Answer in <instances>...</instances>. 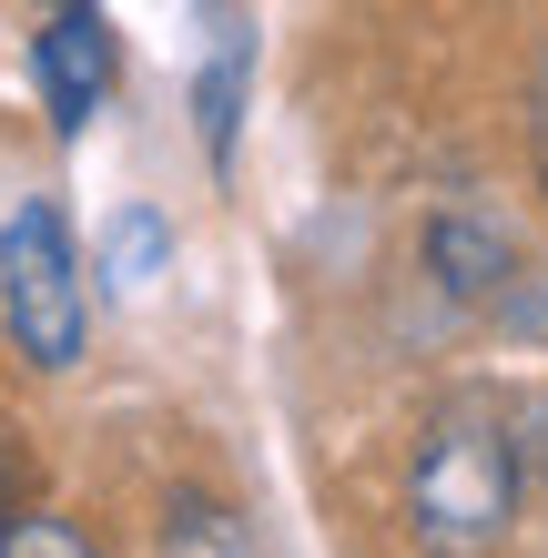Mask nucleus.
I'll return each instance as SVG.
<instances>
[{
  "label": "nucleus",
  "mask_w": 548,
  "mask_h": 558,
  "mask_svg": "<svg viewBox=\"0 0 548 558\" xmlns=\"http://www.w3.org/2000/svg\"><path fill=\"white\" fill-rule=\"evenodd\" d=\"M528 416L498 386H458L406 447V538L427 558H498L528 498Z\"/></svg>",
  "instance_id": "obj_1"
},
{
  "label": "nucleus",
  "mask_w": 548,
  "mask_h": 558,
  "mask_svg": "<svg viewBox=\"0 0 548 558\" xmlns=\"http://www.w3.org/2000/svg\"><path fill=\"white\" fill-rule=\"evenodd\" d=\"M0 325H11V355L21 366H82L92 345V275H82V234L51 193H21L0 214Z\"/></svg>",
  "instance_id": "obj_2"
},
{
  "label": "nucleus",
  "mask_w": 548,
  "mask_h": 558,
  "mask_svg": "<svg viewBox=\"0 0 548 558\" xmlns=\"http://www.w3.org/2000/svg\"><path fill=\"white\" fill-rule=\"evenodd\" d=\"M427 275L458 294L467 315L519 325V336H548V275L498 234L488 214H437V223H427Z\"/></svg>",
  "instance_id": "obj_3"
},
{
  "label": "nucleus",
  "mask_w": 548,
  "mask_h": 558,
  "mask_svg": "<svg viewBox=\"0 0 548 558\" xmlns=\"http://www.w3.org/2000/svg\"><path fill=\"white\" fill-rule=\"evenodd\" d=\"M31 82H41V112L61 143L92 133V112L112 102V11L92 0V11H41L31 31Z\"/></svg>",
  "instance_id": "obj_4"
},
{
  "label": "nucleus",
  "mask_w": 548,
  "mask_h": 558,
  "mask_svg": "<svg viewBox=\"0 0 548 558\" xmlns=\"http://www.w3.org/2000/svg\"><path fill=\"white\" fill-rule=\"evenodd\" d=\"M244 92H254V21L223 0V11H214V41H204V72H193V122H204V162H214V173L234 162Z\"/></svg>",
  "instance_id": "obj_5"
},
{
  "label": "nucleus",
  "mask_w": 548,
  "mask_h": 558,
  "mask_svg": "<svg viewBox=\"0 0 548 558\" xmlns=\"http://www.w3.org/2000/svg\"><path fill=\"white\" fill-rule=\"evenodd\" d=\"M153 548H163V558H265V548H254V529H244V508H223L214 487H173Z\"/></svg>",
  "instance_id": "obj_6"
},
{
  "label": "nucleus",
  "mask_w": 548,
  "mask_h": 558,
  "mask_svg": "<svg viewBox=\"0 0 548 558\" xmlns=\"http://www.w3.org/2000/svg\"><path fill=\"white\" fill-rule=\"evenodd\" d=\"M163 265H173V223L153 214V204H122V214L102 223V275H112L122 294H143Z\"/></svg>",
  "instance_id": "obj_7"
},
{
  "label": "nucleus",
  "mask_w": 548,
  "mask_h": 558,
  "mask_svg": "<svg viewBox=\"0 0 548 558\" xmlns=\"http://www.w3.org/2000/svg\"><path fill=\"white\" fill-rule=\"evenodd\" d=\"M0 558H102L72 518H11V538H0Z\"/></svg>",
  "instance_id": "obj_8"
},
{
  "label": "nucleus",
  "mask_w": 548,
  "mask_h": 558,
  "mask_svg": "<svg viewBox=\"0 0 548 558\" xmlns=\"http://www.w3.org/2000/svg\"><path fill=\"white\" fill-rule=\"evenodd\" d=\"M0 538H11V468H0Z\"/></svg>",
  "instance_id": "obj_9"
}]
</instances>
